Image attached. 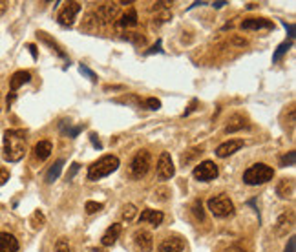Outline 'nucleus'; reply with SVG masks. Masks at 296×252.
<instances>
[{"label":"nucleus","mask_w":296,"mask_h":252,"mask_svg":"<svg viewBox=\"0 0 296 252\" xmlns=\"http://www.w3.org/2000/svg\"><path fill=\"white\" fill-rule=\"evenodd\" d=\"M192 212L198 219H205V212H203V207H201V201H194L192 205Z\"/></svg>","instance_id":"obj_31"},{"label":"nucleus","mask_w":296,"mask_h":252,"mask_svg":"<svg viewBox=\"0 0 296 252\" xmlns=\"http://www.w3.org/2000/svg\"><path fill=\"white\" fill-rule=\"evenodd\" d=\"M90 139H92V143H93V146H95V148H99V150H101V148H103V146H101V143H99V139H97V135H95V134L90 135Z\"/></svg>","instance_id":"obj_39"},{"label":"nucleus","mask_w":296,"mask_h":252,"mask_svg":"<svg viewBox=\"0 0 296 252\" xmlns=\"http://www.w3.org/2000/svg\"><path fill=\"white\" fill-rule=\"evenodd\" d=\"M117 11L119 9H117V6L115 4H103L97 13H99V17L103 18L105 22H110V20H113V18L117 17Z\"/></svg>","instance_id":"obj_19"},{"label":"nucleus","mask_w":296,"mask_h":252,"mask_svg":"<svg viewBox=\"0 0 296 252\" xmlns=\"http://www.w3.org/2000/svg\"><path fill=\"white\" fill-rule=\"evenodd\" d=\"M77 172H79V163H73V165H71V168H70V172H68V179L73 178Z\"/></svg>","instance_id":"obj_37"},{"label":"nucleus","mask_w":296,"mask_h":252,"mask_svg":"<svg viewBox=\"0 0 296 252\" xmlns=\"http://www.w3.org/2000/svg\"><path fill=\"white\" fill-rule=\"evenodd\" d=\"M137 22H139V18H137L135 9H128L127 13L121 17V20L117 22V26L119 28H132V26H137Z\"/></svg>","instance_id":"obj_21"},{"label":"nucleus","mask_w":296,"mask_h":252,"mask_svg":"<svg viewBox=\"0 0 296 252\" xmlns=\"http://www.w3.org/2000/svg\"><path fill=\"white\" fill-rule=\"evenodd\" d=\"M165 219V214L161 210H152V209H144L139 216L141 223H152L154 226H159Z\"/></svg>","instance_id":"obj_13"},{"label":"nucleus","mask_w":296,"mask_h":252,"mask_svg":"<svg viewBox=\"0 0 296 252\" xmlns=\"http://www.w3.org/2000/svg\"><path fill=\"white\" fill-rule=\"evenodd\" d=\"M276 194L283 199H287V197H292L294 194V181L292 179H282V181L276 185Z\"/></svg>","instance_id":"obj_17"},{"label":"nucleus","mask_w":296,"mask_h":252,"mask_svg":"<svg viewBox=\"0 0 296 252\" xmlns=\"http://www.w3.org/2000/svg\"><path fill=\"white\" fill-rule=\"evenodd\" d=\"M275 24L267 18H245L241 22V30H273Z\"/></svg>","instance_id":"obj_12"},{"label":"nucleus","mask_w":296,"mask_h":252,"mask_svg":"<svg viewBox=\"0 0 296 252\" xmlns=\"http://www.w3.org/2000/svg\"><path fill=\"white\" fill-rule=\"evenodd\" d=\"M156 172H157V178L161 179V181H166V179L174 178L176 166H174V163H172V157H170L168 152H163L161 156H159Z\"/></svg>","instance_id":"obj_7"},{"label":"nucleus","mask_w":296,"mask_h":252,"mask_svg":"<svg viewBox=\"0 0 296 252\" xmlns=\"http://www.w3.org/2000/svg\"><path fill=\"white\" fill-rule=\"evenodd\" d=\"M144 106H146L148 110H159L161 108V103L157 99H154V97H150V99L144 100Z\"/></svg>","instance_id":"obj_32"},{"label":"nucleus","mask_w":296,"mask_h":252,"mask_svg":"<svg viewBox=\"0 0 296 252\" xmlns=\"http://www.w3.org/2000/svg\"><path fill=\"white\" fill-rule=\"evenodd\" d=\"M273 178H275V170L270 168L269 165H265V163H256V165L249 166L243 174V181L247 185H251V187L269 183Z\"/></svg>","instance_id":"obj_3"},{"label":"nucleus","mask_w":296,"mask_h":252,"mask_svg":"<svg viewBox=\"0 0 296 252\" xmlns=\"http://www.w3.org/2000/svg\"><path fill=\"white\" fill-rule=\"evenodd\" d=\"M209 210L216 217H229L234 214V203L229 199V196L225 194H219V196H214L209 199Z\"/></svg>","instance_id":"obj_4"},{"label":"nucleus","mask_w":296,"mask_h":252,"mask_svg":"<svg viewBox=\"0 0 296 252\" xmlns=\"http://www.w3.org/2000/svg\"><path fill=\"white\" fill-rule=\"evenodd\" d=\"M150 166H152V156H150V152H148V150H141V152H137L130 163L132 178H135V179L143 178L148 170H150Z\"/></svg>","instance_id":"obj_5"},{"label":"nucleus","mask_w":296,"mask_h":252,"mask_svg":"<svg viewBox=\"0 0 296 252\" xmlns=\"http://www.w3.org/2000/svg\"><path fill=\"white\" fill-rule=\"evenodd\" d=\"M6 181H9V170L0 168V185H4Z\"/></svg>","instance_id":"obj_34"},{"label":"nucleus","mask_w":296,"mask_h":252,"mask_svg":"<svg viewBox=\"0 0 296 252\" xmlns=\"http://www.w3.org/2000/svg\"><path fill=\"white\" fill-rule=\"evenodd\" d=\"M0 110H2V95H0Z\"/></svg>","instance_id":"obj_44"},{"label":"nucleus","mask_w":296,"mask_h":252,"mask_svg":"<svg viewBox=\"0 0 296 252\" xmlns=\"http://www.w3.org/2000/svg\"><path fill=\"white\" fill-rule=\"evenodd\" d=\"M62 166H64V159H59V161L53 163V166L48 170V174H46V183L57 181L59 175H61V172H62Z\"/></svg>","instance_id":"obj_22"},{"label":"nucleus","mask_w":296,"mask_h":252,"mask_svg":"<svg viewBox=\"0 0 296 252\" xmlns=\"http://www.w3.org/2000/svg\"><path fill=\"white\" fill-rule=\"evenodd\" d=\"M201 154H203V146L190 148L188 152H185L183 156H181V163H183V165H188V163H190L192 159H196V157L201 156Z\"/></svg>","instance_id":"obj_23"},{"label":"nucleus","mask_w":296,"mask_h":252,"mask_svg":"<svg viewBox=\"0 0 296 252\" xmlns=\"http://www.w3.org/2000/svg\"><path fill=\"white\" fill-rule=\"evenodd\" d=\"M134 243L137 245V248H141L143 252H150L154 247V238L150 232L146 231H137L134 234Z\"/></svg>","instance_id":"obj_11"},{"label":"nucleus","mask_w":296,"mask_h":252,"mask_svg":"<svg viewBox=\"0 0 296 252\" xmlns=\"http://www.w3.org/2000/svg\"><path fill=\"white\" fill-rule=\"evenodd\" d=\"M223 6H227V2H214V8H223Z\"/></svg>","instance_id":"obj_43"},{"label":"nucleus","mask_w":296,"mask_h":252,"mask_svg":"<svg viewBox=\"0 0 296 252\" xmlns=\"http://www.w3.org/2000/svg\"><path fill=\"white\" fill-rule=\"evenodd\" d=\"M119 234H121V225L115 223V225H112V226L106 229V232L103 234V238H101V243L105 245V247H112V245L117 241Z\"/></svg>","instance_id":"obj_16"},{"label":"nucleus","mask_w":296,"mask_h":252,"mask_svg":"<svg viewBox=\"0 0 296 252\" xmlns=\"http://www.w3.org/2000/svg\"><path fill=\"white\" fill-rule=\"evenodd\" d=\"M79 11H81V4H79V2H68V4L59 11L57 20H59L61 26H71L75 17L79 15Z\"/></svg>","instance_id":"obj_8"},{"label":"nucleus","mask_w":296,"mask_h":252,"mask_svg":"<svg viewBox=\"0 0 296 252\" xmlns=\"http://www.w3.org/2000/svg\"><path fill=\"white\" fill-rule=\"evenodd\" d=\"M44 223H46V219H44V214L40 212V210H35V212H33V216H31V226H33V229H42Z\"/></svg>","instance_id":"obj_25"},{"label":"nucleus","mask_w":296,"mask_h":252,"mask_svg":"<svg viewBox=\"0 0 296 252\" xmlns=\"http://www.w3.org/2000/svg\"><path fill=\"white\" fill-rule=\"evenodd\" d=\"M13 100H15V93H13V91H11V93H9V95H8V106L11 105Z\"/></svg>","instance_id":"obj_41"},{"label":"nucleus","mask_w":296,"mask_h":252,"mask_svg":"<svg viewBox=\"0 0 296 252\" xmlns=\"http://www.w3.org/2000/svg\"><path fill=\"white\" fill-rule=\"evenodd\" d=\"M294 159H296V154L289 152V156H283L282 159H280V166H292L294 165Z\"/></svg>","instance_id":"obj_30"},{"label":"nucleus","mask_w":296,"mask_h":252,"mask_svg":"<svg viewBox=\"0 0 296 252\" xmlns=\"http://www.w3.org/2000/svg\"><path fill=\"white\" fill-rule=\"evenodd\" d=\"M86 214H95L99 210H103V203H97V201H86Z\"/></svg>","instance_id":"obj_29"},{"label":"nucleus","mask_w":296,"mask_h":252,"mask_svg":"<svg viewBox=\"0 0 296 252\" xmlns=\"http://www.w3.org/2000/svg\"><path fill=\"white\" fill-rule=\"evenodd\" d=\"M33 152H35V157L39 161H44V159H48L53 152V144L50 141H39L33 148Z\"/></svg>","instance_id":"obj_18"},{"label":"nucleus","mask_w":296,"mask_h":252,"mask_svg":"<svg viewBox=\"0 0 296 252\" xmlns=\"http://www.w3.org/2000/svg\"><path fill=\"white\" fill-rule=\"evenodd\" d=\"M240 148H243V141L241 139H231V141H225L223 144H219L218 148H216V156L218 157H229L232 156L234 152H238Z\"/></svg>","instance_id":"obj_9"},{"label":"nucleus","mask_w":296,"mask_h":252,"mask_svg":"<svg viewBox=\"0 0 296 252\" xmlns=\"http://www.w3.org/2000/svg\"><path fill=\"white\" fill-rule=\"evenodd\" d=\"M192 174H194V178H196L198 181L207 183V181H212V179L218 178L219 170H218V165L214 161H203L194 168Z\"/></svg>","instance_id":"obj_6"},{"label":"nucleus","mask_w":296,"mask_h":252,"mask_svg":"<svg viewBox=\"0 0 296 252\" xmlns=\"http://www.w3.org/2000/svg\"><path fill=\"white\" fill-rule=\"evenodd\" d=\"M283 26H285V30L289 31V40L294 39V26H292V24H287V22H283Z\"/></svg>","instance_id":"obj_36"},{"label":"nucleus","mask_w":296,"mask_h":252,"mask_svg":"<svg viewBox=\"0 0 296 252\" xmlns=\"http://www.w3.org/2000/svg\"><path fill=\"white\" fill-rule=\"evenodd\" d=\"M168 194H170V192H168V188H165V187H163V188H156V192H154V197L157 196V199L165 201L166 197H168Z\"/></svg>","instance_id":"obj_33"},{"label":"nucleus","mask_w":296,"mask_h":252,"mask_svg":"<svg viewBox=\"0 0 296 252\" xmlns=\"http://www.w3.org/2000/svg\"><path fill=\"white\" fill-rule=\"evenodd\" d=\"M55 250L57 252H73V248H71V243L68 241V238H59L55 243Z\"/></svg>","instance_id":"obj_24"},{"label":"nucleus","mask_w":296,"mask_h":252,"mask_svg":"<svg viewBox=\"0 0 296 252\" xmlns=\"http://www.w3.org/2000/svg\"><path fill=\"white\" fill-rule=\"evenodd\" d=\"M18 239L9 232H0V252H17Z\"/></svg>","instance_id":"obj_14"},{"label":"nucleus","mask_w":296,"mask_h":252,"mask_svg":"<svg viewBox=\"0 0 296 252\" xmlns=\"http://www.w3.org/2000/svg\"><path fill=\"white\" fill-rule=\"evenodd\" d=\"M26 154V132L22 130H6L4 132V156L6 161L17 163Z\"/></svg>","instance_id":"obj_1"},{"label":"nucleus","mask_w":296,"mask_h":252,"mask_svg":"<svg viewBox=\"0 0 296 252\" xmlns=\"http://www.w3.org/2000/svg\"><path fill=\"white\" fill-rule=\"evenodd\" d=\"M81 73H86V75H88V77L92 79V81H97V75H95V73H93V71H92V70H88L86 66H81Z\"/></svg>","instance_id":"obj_35"},{"label":"nucleus","mask_w":296,"mask_h":252,"mask_svg":"<svg viewBox=\"0 0 296 252\" xmlns=\"http://www.w3.org/2000/svg\"><path fill=\"white\" fill-rule=\"evenodd\" d=\"M135 214H137V209H135V205L128 203L125 205V209H122V219H127V221H132L135 217Z\"/></svg>","instance_id":"obj_26"},{"label":"nucleus","mask_w":296,"mask_h":252,"mask_svg":"<svg viewBox=\"0 0 296 252\" xmlns=\"http://www.w3.org/2000/svg\"><path fill=\"white\" fill-rule=\"evenodd\" d=\"M185 241L179 236H170L165 238L159 245V252H183Z\"/></svg>","instance_id":"obj_10"},{"label":"nucleus","mask_w":296,"mask_h":252,"mask_svg":"<svg viewBox=\"0 0 296 252\" xmlns=\"http://www.w3.org/2000/svg\"><path fill=\"white\" fill-rule=\"evenodd\" d=\"M31 81V73L30 71H24V70H20V71H17V73H13L11 75V79H9V88H11V91H17L20 86H24V84H28Z\"/></svg>","instance_id":"obj_15"},{"label":"nucleus","mask_w":296,"mask_h":252,"mask_svg":"<svg viewBox=\"0 0 296 252\" xmlns=\"http://www.w3.org/2000/svg\"><path fill=\"white\" fill-rule=\"evenodd\" d=\"M156 52H161V40H157V44L148 53H156Z\"/></svg>","instance_id":"obj_40"},{"label":"nucleus","mask_w":296,"mask_h":252,"mask_svg":"<svg viewBox=\"0 0 296 252\" xmlns=\"http://www.w3.org/2000/svg\"><path fill=\"white\" fill-rule=\"evenodd\" d=\"M30 49H31V55L37 59V49H35V46H33V44H30Z\"/></svg>","instance_id":"obj_42"},{"label":"nucleus","mask_w":296,"mask_h":252,"mask_svg":"<svg viewBox=\"0 0 296 252\" xmlns=\"http://www.w3.org/2000/svg\"><path fill=\"white\" fill-rule=\"evenodd\" d=\"M289 48H291V40H285V42H283V44H280L278 49H276V53H275V55H273V61H278L280 57H282L283 53L287 52Z\"/></svg>","instance_id":"obj_28"},{"label":"nucleus","mask_w":296,"mask_h":252,"mask_svg":"<svg viewBox=\"0 0 296 252\" xmlns=\"http://www.w3.org/2000/svg\"><path fill=\"white\" fill-rule=\"evenodd\" d=\"M294 247H296V239L291 238L287 243V248H285V252H294Z\"/></svg>","instance_id":"obj_38"},{"label":"nucleus","mask_w":296,"mask_h":252,"mask_svg":"<svg viewBox=\"0 0 296 252\" xmlns=\"http://www.w3.org/2000/svg\"><path fill=\"white\" fill-rule=\"evenodd\" d=\"M292 229V217H287V216H282L278 219V223H276V226H275V232H276V236H287V232Z\"/></svg>","instance_id":"obj_20"},{"label":"nucleus","mask_w":296,"mask_h":252,"mask_svg":"<svg viewBox=\"0 0 296 252\" xmlns=\"http://www.w3.org/2000/svg\"><path fill=\"white\" fill-rule=\"evenodd\" d=\"M232 122H234V124H229V126H227V132H229V134H231V132H236V130H241L243 126H247L241 117H234V119H232Z\"/></svg>","instance_id":"obj_27"},{"label":"nucleus","mask_w":296,"mask_h":252,"mask_svg":"<svg viewBox=\"0 0 296 252\" xmlns=\"http://www.w3.org/2000/svg\"><path fill=\"white\" fill-rule=\"evenodd\" d=\"M119 165H121L119 157L103 156L88 168V179H90V181H99V179L106 178V175H110L112 172H115V170L119 168Z\"/></svg>","instance_id":"obj_2"}]
</instances>
